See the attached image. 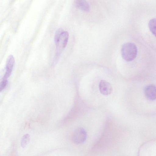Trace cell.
Listing matches in <instances>:
<instances>
[{
	"instance_id": "obj_8",
	"label": "cell",
	"mask_w": 156,
	"mask_h": 156,
	"mask_svg": "<svg viewBox=\"0 0 156 156\" xmlns=\"http://www.w3.org/2000/svg\"><path fill=\"white\" fill-rule=\"evenodd\" d=\"M150 30L152 34L156 36V20L155 18L151 19L149 23Z\"/></svg>"
},
{
	"instance_id": "obj_2",
	"label": "cell",
	"mask_w": 156,
	"mask_h": 156,
	"mask_svg": "<svg viewBox=\"0 0 156 156\" xmlns=\"http://www.w3.org/2000/svg\"><path fill=\"white\" fill-rule=\"evenodd\" d=\"M69 34L67 31H63L60 36L58 41L55 43L56 51L54 62L55 63L59 58L62 50L66 46L68 41Z\"/></svg>"
},
{
	"instance_id": "obj_11",
	"label": "cell",
	"mask_w": 156,
	"mask_h": 156,
	"mask_svg": "<svg viewBox=\"0 0 156 156\" xmlns=\"http://www.w3.org/2000/svg\"><path fill=\"white\" fill-rule=\"evenodd\" d=\"M8 83L7 80L4 79L0 82V92L3 90L6 86Z\"/></svg>"
},
{
	"instance_id": "obj_9",
	"label": "cell",
	"mask_w": 156,
	"mask_h": 156,
	"mask_svg": "<svg viewBox=\"0 0 156 156\" xmlns=\"http://www.w3.org/2000/svg\"><path fill=\"white\" fill-rule=\"evenodd\" d=\"M30 140V136L28 134L24 135L22 137L21 141V145L23 147H25L28 143Z\"/></svg>"
},
{
	"instance_id": "obj_10",
	"label": "cell",
	"mask_w": 156,
	"mask_h": 156,
	"mask_svg": "<svg viewBox=\"0 0 156 156\" xmlns=\"http://www.w3.org/2000/svg\"><path fill=\"white\" fill-rule=\"evenodd\" d=\"M63 31V30L62 28H59L56 30L54 38L55 42V43L57 41Z\"/></svg>"
},
{
	"instance_id": "obj_3",
	"label": "cell",
	"mask_w": 156,
	"mask_h": 156,
	"mask_svg": "<svg viewBox=\"0 0 156 156\" xmlns=\"http://www.w3.org/2000/svg\"><path fill=\"white\" fill-rule=\"evenodd\" d=\"M87 137V134L84 129L82 127L76 128L73 133L72 139L76 144H80L84 142Z\"/></svg>"
},
{
	"instance_id": "obj_7",
	"label": "cell",
	"mask_w": 156,
	"mask_h": 156,
	"mask_svg": "<svg viewBox=\"0 0 156 156\" xmlns=\"http://www.w3.org/2000/svg\"><path fill=\"white\" fill-rule=\"evenodd\" d=\"M76 7L79 9L85 12L90 10V6L86 0H74Z\"/></svg>"
},
{
	"instance_id": "obj_4",
	"label": "cell",
	"mask_w": 156,
	"mask_h": 156,
	"mask_svg": "<svg viewBox=\"0 0 156 156\" xmlns=\"http://www.w3.org/2000/svg\"><path fill=\"white\" fill-rule=\"evenodd\" d=\"M15 63V59L12 55L8 57L6 64V71L3 76V80H7L11 75Z\"/></svg>"
},
{
	"instance_id": "obj_6",
	"label": "cell",
	"mask_w": 156,
	"mask_h": 156,
	"mask_svg": "<svg viewBox=\"0 0 156 156\" xmlns=\"http://www.w3.org/2000/svg\"><path fill=\"white\" fill-rule=\"evenodd\" d=\"M145 96L148 100L153 101L155 99L156 92L155 86L150 84L147 86L144 89Z\"/></svg>"
},
{
	"instance_id": "obj_1",
	"label": "cell",
	"mask_w": 156,
	"mask_h": 156,
	"mask_svg": "<svg viewBox=\"0 0 156 156\" xmlns=\"http://www.w3.org/2000/svg\"><path fill=\"white\" fill-rule=\"evenodd\" d=\"M137 53V47L134 43L127 42L124 44L121 49V54L122 58L128 62L133 60Z\"/></svg>"
},
{
	"instance_id": "obj_5",
	"label": "cell",
	"mask_w": 156,
	"mask_h": 156,
	"mask_svg": "<svg viewBox=\"0 0 156 156\" xmlns=\"http://www.w3.org/2000/svg\"><path fill=\"white\" fill-rule=\"evenodd\" d=\"M99 89L101 93L104 95L110 94L112 91V88L111 84L104 80H101L99 83Z\"/></svg>"
}]
</instances>
